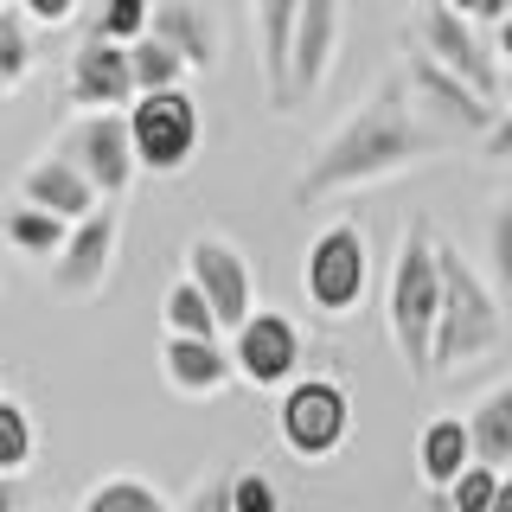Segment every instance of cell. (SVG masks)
I'll return each mask as SVG.
<instances>
[{
    "instance_id": "836d02e7",
    "label": "cell",
    "mask_w": 512,
    "mask_h": 512,
    "mask_svg": "<svg viewBox=\"0 0 512 512\" xmlns=\"http://www.w3.org/2000/svg\"><path fill=\"white\" fill-rule=\"evenodd\" d=\"M493 512H512V474L500 468V487H493Z\"/></svg>"
},
{
    "instance_id": "4316f807",
    "label": "cell",
    "mask_w": 512,
    "mask_h": 512,
    "mask_svg": "<svg viewBox=\"0 0 512 512\" xmlns=\"http://www.w3.org/2000/svg\"><path fill=\"white\" fill-rule=\"evenodd\" d=\"M148 20H154V0H96L90 32H96V39H122V45H135L141 32H148Z\"/></svg>"
},
{
    "instance_id": "4fadbf2b",
    "label": "cell",
    "mask_w": 512,
    "mask_h": 512,
    "mask_svg": "<svg viewBox=\"0 0 512 512\" xmlns=\"http://www.w3.org/2000/svg\"><path fill=\"white\" fill-rule=\"evenodd\" d=\"M64 96H71V109H128V96H135L128 45H122V39H96V32H84V45L71 52Z\"/></svg>"
},
{
    "instance_id": "ac0fdd59",
    "label": "cell",
    "mask_w": 512,
    "mask_h": 512,
    "mask_svg": "<svg viewBox=\"0 0 512 512\" xmlns=\"http://www.w3.org/2000/svg\"><path fill=\"white\" fill-rule=\"evenodd\" d=\"M295 7H301V0H256V39H263V90H269V109H295V90H288V39H295Z\"/></svg>"
},
{
    "instance_id": "6da1fadb",
    "label": "cell",
    "mask_w": 512,
    "mask_h": 512,
    "mask_svg": "<svg viewBox=\"0 0 512 512\" xmlns=\"http://www.w3.org/2000/svg\"><path fill=\"white\" fill-rule=\"evenodd\" d=\"M436 148H442V135L429 122H416L410 77H391V84H378L372 103H359L320 141V154L308 160L295 192L301 199H327V192H346V186H372V180H391V173L416 167Z\"/></svg>"
},
{
    "instance_id": "5bb4252c",
    "label": "cell",
    "mask_w": 512,
    "mask_h": 512,
    "mask_svg": "<svg viewBox=\"0 0 512 512\" xmlns=\"http://www.w3.org/2000/svg\"><path fill=\"white\" fill-rule=\"evenodd\" d=\"M333 52H340V0H301L295 39H288V90H295V103H308L327 84Z\"/></svg>"
},
{
    "instance_id": "277c9868",
    "label": "cell",
    "mask_w": 512,
    "mask_h": 512,
    "mask_svg": "<svg viewBox=\"0 0 512 512\" xmlns=\"http://www.w3.org/2000/svg\"><path fill=\"white\" fill-rule=\"evenodd\" d=\"M276 436L282 448L301 461V468H320L333 461L352 436V397L340 378H288L282 384V404H276Z\"/></svg>"
},
{
    "instance_id": "30bf717a",
    "label": "cell",
    "mask_w": 512,
    "mask_h": 512,
    "mask_svg": "<svg viewBox=\"0 0 512 512\" xmlns=\"http://www.w3.org/2000/svg\"><path fill=\"white\" fill-rule=\"evenodd\" d=\"M416 39H423V52L436 64H448L455 77H468L487 103H500V58L480 45V32H474V20L461 7H448V0H423V13H416Z\"/></svg>"
},
{
    "instance_id": "2e32d148",
    "label": "cell",
    "mask_w": 512,
    "mask_h": 512,
    "mask_svg": "<svg viewBox=\"0 0 512 512\" xmlns=\"http://www.w3.org/2000/svg\"><path fill=\"white\" fill-rule=\"evenodd\" d=\"M20 199H32V205H45V212H58V218H84L103 192H96L90 180H84V167L77 160H64L58 148L45 154V160H32V167L20 173Z\"/></svg>"
},
{
    "instance_id": "f546056e",
    "label": "cell",
    "mask_w": 512,
    "mask_h": 512,
    "mask_svg": "<svg viewBox=\"0 0 512 512\" xmlns=\"http://www.w3.org/2000/svg\"><path fill=\"white\" fill-rule=\"evenodd\" d=\"M282 506V493L269 487V474H256V468H244L231 480V512H276Z\"/></svg>"
},
{
    "instance_id": "4dcf8cb0",
    "label": "cell",
    "mask_w": 512,
    "mask_h": 512,
    "mask_svg": "<svg viewBox=\"0 0 512 512\" xmlns=\"http://www.w3.org/2000/svg\"><path fill=\"white\" fill-rule=\"evenodd\" d=\"M13 7H20L32 26H71L84 0H13Z\"/></svg>"
},
{
    "instance_id": "8fae6325",
    "label": "cell",
    "mask_w": 512,
    "mask_h": 512,
    "mask_svg": "<svg viewBox=\"0 0 512 512\" xmlns=\"http://www.w3.org/2000/svg\"><path fill=\"white\" fill-rule=\"evenodd\" d=\"M186 276L205 288V301L218 308V327L231 333L237 320H244L256 308V282H250V263H244V250L231 244V237H192L186 244Z\"/></svg>"
},
{
    "instance_id": "52a82bcc",
    "label": "cell",
    "mask_w": 512,
    "mask_h": 512,
    "mask_svg": "<svg viewBox=\"0 0 512 512\" xmlns=\"http://www.w3.org/2000/svg\"><path fill=\"white\" fill-rule=\"evenodd\" d=\"M116 250H122V199H96L84 218L64 231L58 256L45 263V282L71 301L103 295V282L116 276Z\"/></svg>"
},
{
    "instance_id": "cb8c5ba5",
    "label": "cell",
    "mask_w": 512,
    "mask_h": 512,
    "mask_svg": "<svg viewBox=\"0 0 512 512\" xmlns=\"http://www.w3.org/2000/svg\"><path fill=\"white\" fill-rule=\"evenodd\" d=\"M39 455V429L20 397H0V474H26Z\"/></svg>"
},
{
    "instance_id": "83f0119b",
    "label": "cell",
    "mask_w": 512,
    "mask_h": 512,
    "mask_svg": "<svg viewBox=\"0 0 512 512\" xmlns=\"http://www.w3.org/2000/svg\"><path fill=\"white\" fill-rule=\"evenodd\" d=\"M493 487H500V468L474 455L468 468H461V474H455V480L442 487V500L455 506V512H493Z\"/></svg>"
},
{
    "instance_id": "e0dca14e",
    "label": "cell",
    "mask_w": 512,
    "mask_h": 512,
    "mask_svg": "<svg viewBox=\"0 0 512 512\" xmlns=\"http://www.w3.org/2000/svg\"><path fill=\"white\" fill-rule=\"evenodd\" d=\"M154 39H167L173 52L186 58V71H212L218 64V26L205 13V0H154Z\"/></svg>"
},
{
    "instance_id": "44dd1931",
    "label": "cell",
    "mask_w": 512,
    "mask_h": 512,
    "mask_svg": "<svg viewBox=\"0 0 512 512\" xmlns=\"http://www.w3.org/2000/svg\"><path fill=\"white\" fill-rule=\"evenodd\" d=\"M468 436H474V455H480V461H493V468H512V378L474 404Z\"/></svg>"
},
{
    "instance_id": "d4e9b609",
    "label": "cell",
    "mask_w": 512,
    "mask_h": 512,
    "mask_svg": "<svg viewBox=\"0 0 512 512\" xmlns=\"http://www.w3.org/2000/svg\"><path fill=\"white\" fill-rule=\"evenodd\" d=\"M32 77V20L20 7H0V96Z\"/></svg>"
},
{
    "instance_id": "8992f818",
    "label": "cell",
    "mask_w": 512,
    "mask_h": 512,
    "mask_svg": "<svg viewBox=\"0 0 512 512\" xmlns=\"http://www.w3.org/2000/svg\"><path fill=\"white\" fill-rule=\"evenodd\" d=\"M128 135H135V160L141 173H186L192 154H199V103H192L186 84H167V90H135L128 96Z\"/></svg>"
},
{
    "instance_id": "7c38bea8",
    "label": "cell",
    "mask_w": 512,
    "mask_h": 512,
    "mask_svg": "<svg viewBox=\"0 0 512 512\" xmlns=\"http://www.w3.org/2000/svg\"><path fill=\"white\" fill-rule=\"evenodd\" d=\"M160 378H167V391H180V397H218L224 384L237 378V365H231V340L224 333H167L160 340Z\"/></svg>"
},
{
    "instance_id": "603a6c76",
    "label": "cell",
    "mask_w": 512,
    "mask_h": 512,
    "mask_svg": "<svg viewBox=\"0 0 512 512\" xmlns=\"http://www.w3.org/2000/svg\"><path fill=\"white\" fill-rule=\"evenodd\" d=\"M128 71H135V90H167V84H186V58L173 52L167 39H154V32H141L135 45H128Z\"/></svg>"
},
{
    "instance_id": "d6986e66",
    "label": "cell",
    "mask_w": 512,
    "mask_h": 512,
    "mask_svg": "<svg viewBox=\"0 0 512 512\" xmlns=\"http://www.w3.org/2000/svg\"><path fill=\"white\" fill-rule=\"evenodd\" d=\"M468 461H474L468 416H436V423H423V436H416V474H423V487L442 493Z\"/></svg>"
},
{
    "instance_id": "484cf974",
    "label": "cell",
    "mask_w": 512,
    "mask_h": 512,
    "mask_svg": "<svg viewBox=\"0 0 512 512\" xmlns=\"http://www.w3.org/2000/svg\"><path fill=\"white\" fill-rule=\"evenodd\" d=\"M160 506H167L160 487H148V480H135V474H109L84 493V512H160Z\"/></svg>"
},
{
    "instance_id": "9a60e30c",
    "label": "cell",
    "mask_w": 512,
    "mask_h": 512,
    "mask_svg": "<svg viewBox=\"0 0 512 512\" xmlns=\"http://www.w3.org/2000/svg\"><path fill=\"white\" fill-rule=\"evenodd\" d=\"M410 90L423 96L429 109H442L455 128H468V135H487V128H493V103L468 84V77H455L448 64H436L429 52L410 58Z\"/></svg>"
},
{
    "instance_id": "8d00e7d4",
    "label": "cell",
    "mask_w": 512,
    "mask_h": 512,
    "mask_svg": "<svg viewBox=\"0 0 512 512\" xmlns=\"http://www.w3.org/2000/svg\"><path fill=\"white\" fill-rule=\"evenodd\" d=\"M0 7H13V0H0Z\"/></svg>"
},
{
    "instance_id": "5b68a950",
    "label": "cell",
    "mask_w": 512,
    "mask_h": 512,
    "mask_svg": "<svg viewBox=\"0 0 512 512\" xmlns=\"http://www.w3.org/2000/svg\"><path fill=\"white\" fill-rule=\"evenodd\" d=\"M365 288H372V244H365V231L352 218L327 224L308 244V256H301V295H308V308L327 320H346V314H359Z\"/></svg>"
},
{
    "instance_id": "7a4b0ae2",
    "label": "cell",
    "mask_w": 512,
    "mask_h": 512,
    "mask_svg": "<svg viewBox=\"0 0 512 512\" xmlns=\"http://www.w3.org/2000/svg\"><path fill=\"white\" fill-rule=\"evenodd\" d=\"M436 256H442V314H436V346H429V378H448L461 365L487 359L500 346L506 320H500V288L455 244H436Z\"/></svg>"
},
{
    "instance_id": "e575fe53",
    "label": "cell",
    "mask_w": 512,
    "mask_h": 512,
    "mask_svg": "<svg viewBox=\"0 0 512 512\" xmlns=\"http://www.w3.org/2000/svg\"><path fill=\"white\" fill-rule=\"evenodd\" d=\"M500 64L512 71V7H506V20H500Z\"/></svg>"
},
{
    "instance_id": "f1b7e54d",
    "label": "cell",
    "mask_w": 512,
    "mask_h": 512,
    "mask_svg": "<svg viewBox=\"0 0 512 512\" xmlns=\"http://www.w3.org/2000/svg\"><path fill=\"white\" fill-rule=\"evenodd\" d=\"M487 256H493V282L500 295H512V192L493 205V224H487Z\"/></svg>"
},
{
    "instance_id": "d590c367",
    "label": "cell",
    "mask_w": 512,
    "mask_h": 512,
    "mask_svg": "<svg viewBox=\"0 0 512 512\" xmlns=\"http://www.w3.org/2000/svg\"><path fill=\"white\" fill-rule=\"evenodd\" d=\"M448 7H461V13H468V20H474V7H480V0H448Z\"/></svg>"
},
{
    "instance_id": "9c48e42d",
    "label": "cell",
    "mask_w": 512,
    "mask_h": 512,
    "mask_svg": "<svg viewBox=\"0 0 512 512\" xmlns=\"http://www.w3.org/2000/svg\"><path fill=\"white\" fill-rule=\"evenodd\" d=\"M301 359H308L301 327L282 308H250L231 327V365H237L244 384H256V391H282V384L301 372Z\"/></svg>"
},
{
    "instance_id": "ba28073f",
    "label": "cell",
    "mask_w": 512,
    "mask_h": 512,
    "mask_svg": "<svg viewBox=\"0 0 512 512\" xmlns=\"http://www.w3.org/2000/svg\"><path fill=\"white\" fill-rule=\"evenodd\" d=\"M58 154L77 160L84 180L103 192V199H122L141 173L135 135H128V109H77V122L58 135Z\"/></svg>"
},
{
    "instance_id": "7402d4cb",
    "label": "cell",
    "mask_w": 512,
    "mask_h": 512,
    "mask_svg": "<svg viewBox=\"0 0 512 512\" xmlns=\"http://www.w3.org/2000/svg\"><path fill=\"white\" fill-rule=\"evenodd\" d=\"M160 327L167 333H224L218 327V308L205 301V288L180 276V282H167V301H160Z\"/></svg>"
},
{
    "instance_id": "ffe728a7",
    "label": "cell",
    "mask_w": 512,
    "mask_h": 512,
    "mask_svg": "<svg viewBox=\"0 0 512 512\" xmlns=\"http://www.w3.org/2000/svg\"><path fill=\"white\" fill-rule=\"evenodd\" d=\"M64 231H71V218L45 212V205H32V199H20V205L0 212V237H7L20 256H39V263H52V256H58Z\"/></svg>"
},
{
    "instance_id": "1f68e13d",
    "label": "cell",
    "mask_w": 512,
    "mask_h": 512,
    "mask_svg": "<svg viewBox=\"0 0 512 512\" xmlns=\"http://www.w3.org/2000/svg\"><path fill=\"white\" fill-rule=\"evenodd\" d=\"M487 160H512V103L493 116V128H487Z\"/></svg>"
},
{
    "instance_id": "3957f363",
    "label": "cell",
    "mask_w": 512,
    "mask_h": 512,
    "mask_svg": "<svg viewBox=\"0 0 512 512\" xmlns=\"http://www.w3.org/2000/svg\"><path fill=\"white\" fill-rule=\"evenodd\" d=\"M436 314H442V256L429 224H410L397 244L391 282H384V320H391V346L404 372L423 384L429 378V346H436Z\"/></svg>"
},
{
    "instance_id": "d6a6232c",
    "label": "cell",
    "mask_w": 512,
    "mask_h": 512,
    "mask_svg": "<svg viewBox=\"0 0 512 512\" xmlns=\"http://www.w3.org/2000/svg\"><path fill=\"white\" fill-rule=\"evenodd\" d=\"M26 506V487H20V474H0V512H20Z\"/></svg>"
}]
</instances>
